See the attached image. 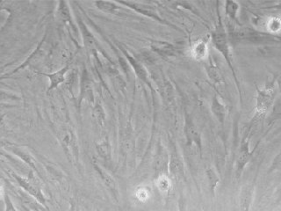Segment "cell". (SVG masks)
I'll list each match as a JSON object with an SVG mask.
<instances>
[{
  "label": "cell",
  "instance_id": "obj_9",
  "mask_svg": "<svg viewBox=\"0 0 281 211\" xmlns=\"http://www.w3.org/2000/svg\"><path fill=\"white\" fill-rule=\"evenodd\" d=\"M206 72L209 76V79L212 81L213 87H215V89L218 91L220 87H223L225 86V79H223V76L220 72V70L218 68L215 63L213 62V59L209 56L207 59V64L205 65Z\"/></svg>",
  "mask_w": 281,
  "mask_h": 211
},
{
  "label": "cell",
  "instance_id": "obj_20",
  "mask_svg": "<svg viewBox=\"0 0 281 211\" xmlns=\"http://www.w3.org/2000/svg\"><path fill=\"white\" fill-rule=\"evenodd\" d=\"M130 63L133 65L134 68L136 69L137 73L138 74V76L140 77V79H143L145 81H148V76H147V73L145 72L144 69L142 68L140 64H138V63H137L136 61L133 60V59L130 58Z\"/></svg>",
  "mask_w": 281,
  "mask_h": 211
},
{
  "label": "cell",
  "instance_id": "obj_19",
  "mask_svg": "<svg viewBox=\"0 0 281 211\" xmlns=\"http://www.w3.org/2000/svg\"><path fill=\"white\" fill-rule=\"evenodd\" d=\"M136 196H137V199L140 201V202L144 203L146 201H148L149 199V197H150V189L140 187L139 189H137Z\"/></svg>",
  "mask_w": 281,
  "mask_h": 211
},
{
  "label": "cell",
  "instance_id": "obj_1",
  "mask_svg": "<svg viewBox=\"0 0 281 211\" xmlns=\"http://www.w3.org/2000/svg\"><path fill=\"white\" fill-rule=\"evenodd\" d=\"M279 94V81L277 77L272 79L263 88L257 89L256 98V113L251 120V123L257 127L260 121L265 119L274 106L275 99Z\"/></svg>",
  "mask_w": 281,
  "mask_h": 211
},
{
  "label": "cell",
  "instance_id": "obj_18",
  "mask_svg": "<svg viewBox=\"0 0 281 211\" xmlns=\"http://www.w3.org/2000/svg\"><path fill=\"white\" fill-rule=\"evenodd\" d=\"M266 27L269 34H278L281 30V19L279 17H272L266 23Z\"/></svg>",
  "mask_w": 281,
  "mask_h": 211
},
{
  "label": "cell",
  "instance_id": "obj_17",
  "mask_svg": "<svg viewBox=\"0 0 281 211\" xmlns=\"http://www.w3.org/2000/svg\"><path fill=\"white\" fill-rule=\"evenodd\" d=\"M97 6L100 10H102L105 12L107 13H113V14H118L119 12L121 11V8L118 6L115 3H112V2H96Z\"/></svg>",
  "mask_w": 281,
  "mask_h": 211
},
{
  "label": "cell",
  "instance_id": "obj_2",
  "mask_svg": "<svg viewBox=\"0 0 281 211\" xmlns=\"http://www.w3.org/2000/svg\"><path fill=\"white\" fill-rule=\"evenodd\" d=\"M219 14V22L217 24L214 29L211 32V42L213 43V48L216 49L217 51L220 52V55L224 57L225 61L227 62L228 67L231 70L234 79L236 81V86L238 87L240 91L239 82L237 80L235 67H234V61H233V56H232L231 48L229 44V37H228L227 31L225 29L224 26L221 21L219 9L217 10Z\"/></svg>",
  "mask_w": 281,
  "mask_h": 211
},
{
  "label": "cell",
  "instance_id": "obj_15",
  "mask_svg": "<svg viewBox=\"0 0 281 211\" xmlns=\"http://www.w3.org/2000/svg\"><path fill=\"white\" fill-rule=\"evenodd\" d=\"M206 174H207L208 180H209V189H210V191L212 193V195L214 196L215 191H216L217 186L220 182V178H219V175L217 174L215 169L213 167H211V166H209V168L207 169Z\"/></svg>",
  "mask_w": 281,
  "mask_h": 211
},
{
  "label": "cell",
  "instance_id": "obj_7",
  "mask_svg": "<svg viewBox=\"0 0 281 211\" xmlns=\"http://www.w3.org/2000/svg\"><path fill=\"white\" fill-rule=\"evenodd\" d=\"M122 4L129 5L130 7L133 8L136 11L140 12L141 14L148 16L149 18H152V19H155L156 21H159L162 24L172 26V27H174L175 29H178V27L175 26V25L171 24V23L167 22L165 19H163L159 15V13L156 11V9L153 8V6H148V5H145V4H137V3H130V2H122Z\"/></svg>",
  "mask_w": 281,
  "mask_h": 211
},
{
  "label": "cell",
  "instance_id": "obj_14",
  "mask_svg": "<svg viewBox=\"0 0 281 211\" xmlns=\"http://www.w3.org/2000/svg\"><path fill=\"white\" fill-rule=\"evenodd\" d=\"M156 188L159 192L163 195H169V193L172 189V179L169 174H159L156 180Z\"/></svg>",
  "mask_w": 281,
  "mask_h": 211
},
{
  "label": "cell",
  "instance_id": "obj_21",
  "mask_svg": "<svg viewBox=\"0 0 281 211\" xmlns=\"http://www.w3.org/2000/svg\"><path fill=\"white\" fill-rule=\"evenodd\" d=\"M99 173L102 175L103 179H104L105 182L107 183V186H108L113 191H116V184H115L114 180H113L107 173L103 172L101 170H99Z\"/></svg>",
  "mask_w": 281,
  "mask_h": 211
},
{
  "label": "cell",
  "instance_id": "obj_3",
  "mask_svg": "<svg viewBox=\"0 0 281 211\" xmlns=\"http://www.w3.org/2000/svg\"><path fill=\"white\" fill-rule=\"evenodd\" d=\"M231 41L234 42H247V43H269V42H280V36H275V34L265 33L261 31L256 30L251 27H241L234 31L230 34Z\"/></svg>",
  "mask_w": 281,
  "mask_h": 211
},
{
  "label": "cell",
  "instance_id": "obj_12",
  "mask_svg": "<svg viewBox=\"0 0 281 211\" xmlns=\"http://www.w3.org/2000/svg\"><path fill=\"white\" fill-rule=\"evenodd\" d=\"M254 192V187L252 184L243 186L241 194H240V206L243 211H248L251 204L252 197Z\"/></svg>",
  "mask_w": 281,
  "mask_h": 211
},
{
  "label": "cell",
  "instance_id": "obj_16",
  "mask_svg": "<svg viewBox=\"0 0 281 211\" xmlns=\"http://www.w3.org/2000/svg\"><path fill=\"white\" fill-rule=\"evenodd\" d=\"M240 5L236 1L228 0L225 2V14L231 20H236Z\"/></svg>",
  "mask_w": 281,
  "mask_h": 211
},
{
  "label": "cell",
  "instance_id": "obj_6",
  "mask_svg": "<svg viewBox=\"0 0 281 211\" xmlns=\"http://www.w3.org/2000/svg\"><path fill=\"white\" fill-rule=\"evenodd\" d=\"M168 174L175 181L186 180L184 161L179 156L178 150L175 147L171 148V156L169 158L168 164Z\"/></svg>",
  "mask_w": 281,
  "mask_h": 211
},
{
  "label": "cell",
  "instance_id": "obj_13",
  "mask_svg": "<svg viewBox=\"0 0 281 211\" xmlns=\"http://www.w3.org/2000/svg\"><path fill=\"white\" fill-rule=\"evenodd\" d=\"M168 164L169 156L165 149L160 145L156 160V170L159 174H168ZM158 174V175H159Z\"/></svg>",
  "mask_w": 281,
  "mask_h": 211
},
{
  "label": "cell",
  "instance_id": "obj_11",
  "mask_svg": "<svg viewBox=\"0 0 281 211\" xmlns=\"http://www.w3.org/2000/svg\"><path fill=\"white\" fill-rule=\"evenodd\" d=\"M211 111L213 115L216 117L217 120L219 121L220 124H224L225 118L227 115V107L226 106L220 102L218 95H214L211 102Z\"/></svg>",
  "mask_w": 281,
  "mask_h": 211
},
{
  "label": "cell",
  "instance_id": "obj_10",
  "mask_svg": "<svg viewBox=\"0 0 281 211\" xmlns=\"http://www.w3.org/2000/svg\"><path fill=\"white\" fill-rule=\"evenodd\" d=\"M192 57H194L195 60L203 61L208 59L209 57V43L207 40H199L194 43L192 49Z\"/></svg>",
  "mask_w": 281,
  "mask_h": 211
},
{
  "label": "cell",
  "instance_id": "obj_4",
  "mask_svg": "<svg viewBox=\"0 0 281 211\" xmlns=\"http://www.w3.org/2000/svg\"><path fill=\"white\" fill-rule=\"evenodd\" d=\"M253 129L254 128L251 124H249L245 134L243 135V139L241 141L239 151L236 161V175L237 178L241 177L243 170L245 168V166H247L248 163L250 162L253 155V151H251L250 148V141L253 134Z\"/></svg>",
  "mask_w": 281,
  "mask_h": 211
},
{
  "label": "cell",
  "instance_id": "obj_8",
  "mask_svg": "<svg viewBox=\"0 0 281 211\" xmlns=\"http://www.w3.org/2000/svg\"><path fill=\"white\" fill-rule=\"evenodd\" d=\"M151 48L163 58H171L178 56L180 53V48L172 42L156 41L152 42Z\"/></svg>",
  "mask_w": 281,
  "mask_h": 211
},
{
  "label": "cell",
  "instance_id": "obj_5",
  "mask_svg": "<svg viewBox=\"0 0 281 211\" xmlns=\"http://www.w3.org/2000/svg\"><path fill=\"white\" fill-rule=\"evenodd\" d=\"M184 133L186 136V144L192 146L194 144L198 148L199 154L202 157V135L198 130L196 125L194 124L192 117L186 112L185 113V121H184Z\"/></svg>",
  "mask_w": 281,
  "mask_h": 211
},
{
  "label": "cell",
  "instance_id": "obj_23",
  "mask_svg": "<svg viewBox=\"0 0 281 211\" xmlns=\"http://www.w3.org/2000/svg\"><path fill=\"white\" fill-rule=\"evenodd\" d=\"M100 150H101V153L105 156H108L109 155V146L107 145V143H103L102 145H100Z\"/></svg>",
  "mask_w": 281,
  "mask_h": 211
},
{
  "label": "cell",
  "instance_id": "obj_24",
  "mask_svg": "<svg viewBox=\"0 0 281 211\" xmlns=\"http://www.w3.org/2000/svg\"><path fill=\"white\" fill-rule=\"evenodd\" d=\"M1 196H2V191H1V189H0V198H1Z\"/></svg>",
  "mask_w": 281,
  "mask_h": 211
},
{
  "label": "cell",
  "instance_id": "obj_22",
  "mask_svg": "<svg viewBox=\"0 0 281 211\" xmlns=\"http://www.w3.org/2000/svg\"><path fill=\"white\" fill-rule=\"evenodd\" d=\"M94 117L99 124H104V113H103L102 109L99 106L94 110Z\"/></svg>",
  "mask_w": 281,
  "mask_h": 211
}]
</instances>
